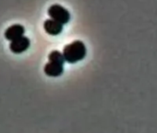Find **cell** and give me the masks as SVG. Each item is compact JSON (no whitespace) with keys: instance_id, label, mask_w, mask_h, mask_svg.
Returning a JSON list of instances; mask_svg holds the SVG:
<instances>
[{"instance_id":"1","label":"cell","mask_w":157,"mask_h":133,"mask_svg":"<svg viewBox=\"0 0 157 133\" xmlns=\"http://www.w3.org/2000/svg\"><path fill=\"white\" fill-rule=\"evenodd\" d=\"M87 49L85 44L82 41H74L67 44L63 49V55L66 62L74 64L78 61H81L86 55Z\"/></svg>"},{"instance_id":"2","label":"cell","mask_w":157,"mask_h":133,"mask_svg":"<svg viewBox=\"0 0 157 133\" xmlns=\"http://www.w3.org/2000/svg\"><path fill=\"white\" fill-rule=\"evenodd\" d=\"M47 12L52 20H54L63 25L67 23L70 20V14H69L68 10L58 4H54V5L50 6Z\"/></svg>"},{"instance_id":"3","label":"cell","mask_w":157,"mask_h":133,"mask_svg":"<svg viewBox=\"0 0 157 133\" xmlns=\"http://www.w3.org/2000/svg\"><path fill=\"white\" fill-rule=\"evenodd\" d=\"M31 42L30 39L26 36H21L14 41H12L10 44V49L15 54H21L26 51L30 47Z\"/></svg>"},{"instance_id":"4","label":"cell","mask_w":157,"mask_h":133,"mask_svg":"<svg viewBox=\"0 0 157 133\" xmlns=\"http://www.w3.org/2000/svg\"><path fill=\"white\" fill-rule=\"evenodd\" d=\"M44 70V73L49 77H58L64 71V65L57 62L49 61L45 64Z\"/></svg>"},{"instance_id":"5","label":"cell","mask_w":157,"mask_h":133,"mask_svg":"<svg viewBox=\"0 0 157 133\" xmlns=\"http://www.w3.org/2000/svg\"><path fill=\"white\" fill-rule=\"evenodd\" d=\"M24 32H25V29L21 24H13L6 30L5 37H6V39L12 42V41L23 36Z\"/></svg>"},{"instance_id":"6","label":"cell","mask_w":157,"mask_h":133,"mask_svg":"<svg viewBox=\"0 0 157 133\" xmlns=\"http://www.w3.org/2000/svg\"><path fill=\"white\" fill-rule=\"evenodd\" d=\"M44 29L50 35H58L63 31V24L52 19H48L44 22Z\"/></svg>"},{"instance_id":"7","label":"cell","mask_w":157,"mask_h":133,"mask_svg":"<svg viewBox=\"0 0 157 133\" xmlns=\"http://www.w3.org/2000/svg\"><path fill=\"white\" fill-rule=\"evenodd\" d=\"M48 59L49 61H53V62H57V63H60V64H63L66 62L65 60V57L63 55V53L57 51V50H54L52 51L49 55H48Z\"/></svg>"}]
</instances>
